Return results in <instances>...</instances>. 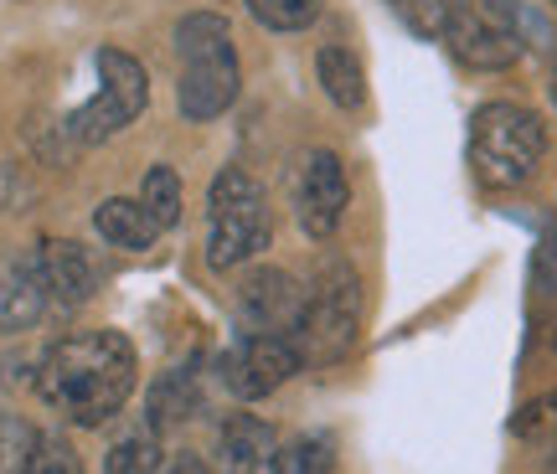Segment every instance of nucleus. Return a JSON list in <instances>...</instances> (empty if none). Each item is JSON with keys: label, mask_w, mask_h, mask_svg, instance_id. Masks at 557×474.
I'll return each mask as SVG.
<instances>
[{"label": "nucleus", "mask_w": 557, "mask_h": 474, "mask_svg": "<svg viewBox=\"0 0 557 474\" xmlns=\"http://www.w3.org/2000/svg\"><path fill=\"white\" fill-rule=\"evenodd\" d=\"M135 346L120 330H78L62 336L37 366L41 402L78 428H99L135 392Z\"/></svg>", "instance_id": "1"}, {"label": "nucleus", "mask_w": 557, "mask_h": 474, "mask_svg": "<svg viewBox=\"0 0 557 474\" xmlns=\"http://www.w3.org/2000/svg\"><path fill=\"white\" fill-rule=\"evenodd\" d=\"M176 62H181V83H176V103L181 118L191 124H212L233 109L238 99V47H233V26L218 11H191L176 21Z\"/></svg>", "instance_id": "2"}, {"label": "nucleus", "mask_w": 557, "mask_h": 474, "mask_svg": "<svg viewBox=\"0 0 557 474\" xmlns=\"http://www.w3.org/2000/svg\"><path fill=\"white\" fill-rule=\"evenodd\" d=\"M547 129L527 103L496 99L470 114V171L485 191H521L542 171Z\"/></svg>", "instance_id": "3"}, {"label": "nucleus", "mask_w": 557, "mask_h": 474, "mask_svg": "<svg viewBox=\"0 0 557 474\" xmlns=\"http://www.w3.org/2000/svg\"><path fill=\"white\" fill-rule=\"evenodd\" d=\"M274 237V212H269V191L259 180L227 165L212 180V197H207V263L227 274L248 258H259Z\"/></svg>", "instance_id": "4"}, {"label": "nucleus", "mask_w": 557, "mask_h": 474, "mask_svg": "<svg viewBox=\"0 0 557 474\" xmlns=\"http://www.w3.org/2000/svg\"><path fill=\"white\" fill-rule=\"evenodd\" d=\"M444 47L470 73H506V67H517V58L527 52L521 5L517 0H455L449 5V26H444Z\"/></svg>", "instance_id": "5"}, {"label": "nucleus", "mask_w": 557, "mask_h": 474, "mask_svg": "<svg viewBox=\"0 0 557 474\" xmlns=\"http://www.w3.org/2000/svg\"><path fill=\"white\" fill-rule=\"evenodd\" d=\"M361 330V274L346 258H331L320 269L315 289L305 295V320H299V351L305 361H341L357 346Z\"/></svg>", "instance_id": "6"}, {"label": "nucleus", "mask_w": 557, "mask_h": 474, "mask_svg": "<svg viewBox=\"0 0 557 474\" xmlns=\"http://www.w3.org/2000/svg\"><path fill=\"white\" fill-rule=\"evenodd\" d=\"M145 99H150L145 67H139L129 52H120V47H103L99 52V88H94V99L83 103L78 114L67 118V135L83 139V145L114 139L120 129H129V124L145 114Z\"/></svg>", "instance_id": "7"}, {"label": "nucleus", "mask_w": 557, "mask_h": 474, "mask_svg": "<svg viewBox=\"0 0 557 474\" xmlns=\"http://www.w3.org/2000/svg\"><path fill=\"white\" fill-rule=\"evenodd\" d=\"M289 201H295V217L305 227V237L325 242L336 233L346 207H351V180H346V165H341L336 150H305L299 155Z\"/></svg>", "instance_id": "8"}, {"label": "nucleus", "mask_w": 557, "mask_h": 474, "mask_svg": "<svg viewBox=\"0 0 557 474\" xmlns=\"http://www.w3.org/2000/svg\"><path fill=\"white\" fill-rule=\"evenodd\" d=\"M299 366H305V351H299L295 336H253V330H248V336H243L238 346L218 361L227 392L243 397V402L278 392Z\"/></svg>", "instance_id": "9"}, {"label": "nucleus", "mask_w": 557, "mask_h": 474, "mask_svg": "<svg viewBox=\"0 0 557 474\" xmlns=\"http://www.w3.org/2000/svg\"><path fill=\"white\" fill-rule=\"evenodd\" d=\"M238 315L253 336H295L305 320V289L284 269H253L238 284Z\"/></svg>", "instance_id": "10"}, {"label": "nucleus", "mask_w": 557, "mask_h": 474, "mask_svg": "<svg viewBox=\"0 0 557 474\" xmlns=\"http://www.w3.org/2000/svg\"><path fill=\"white\" fill-rule=\"evenodd\" d=\"M41 278H47V295L58 304H88L103 284V263L94 258V248H83L73 237H47L37 248Z\"/></svg>", "instance_id": "11"}, {"label": "nucleus", "mask_w": 557, "mask_h": 474, "mask_svg": "<svg viewBox=\"0 0 557 474\" xmlns=\"http://www.w3.org/2000/svg\"><path fill=\"white\" fill-rule=\"evenodd\" d=\"M47 278H41L37 253H11L0 258V330H32L47 310Z\"/></svg>", "instance_id": "12"}, {"label": "nucleus", "mask_w": 557, "mask_h": 474, "mask_svg": "<svg viewBox=\"0 0 557 474\" xmlns=\"http://www.w3.org/2000/svg\"><path fill=\"white\" fill-rule=\"evenodd\" d=\"M315 78H320V93L336 103V109H346V114H357L361 103H367V67H361V58L351 47H341V41H331V47L315 52Z\"/></svg>", "instance_id": "13"}, {"label": "nucleus", "mask_w": 557, "mask_h": 474, "mask_svg": "<svg viewBox=\"0 0 557 474\" xmlns=\"http://www.w3.org/2000/svg\"><path fill=\"white\" fill-rule=\"evenodd\" d=\"M94 227L109 248H124V253H145L150 242H156L160 222L145 212V201H129V197H109L94 212Z\"/></svg>", "instance_id": "14"}, {"label": "nucleus", "mask_w": 557, "mask_h": 474, "mask_svg": "<svg viewBox=\"0 0 557 474\" xmlns=\"http://www.w3.org/2000/svg\"><path fill=\"white\" fill-rule=\"evenodd\" d=\"M218 454H222V474H253L263 459L274 454V428L248 413H233L222 423Z\"/></svg>", "instance_id": "15"}, {"label": "nucleus", "mask_w": 557, "mask_h": 474, "mask_svg": "<svg viewBox=\"0 0 557 474\" xmlns=\"http://www.w3.org/2000/svg\"><path fill=\"white\" fill-rule=\"evenodd\" d=\"M103 470L109 474H156L160 470V428L156 423H139V428L114 438Z\"/></svg>", "instance_id": "16"}, {"label": "nucleus", "mask_w": 557, "mask_h": 474, "mask_svg": "<svg viewBox=\"0 0 557 474\" xmlns=\"http://www.w3.org/2000/svg\"><path fill=\"white\" fill-rule=\"evenodd\" d=\"M336 470V444L325 434H310V438H295L269 454V474H331Z\"/></svg>", "instance_id": "17"}, {"label": "nucleus", "mask_w": 557, "mask_h": 474, "mask_svg": "<svg viewBox=\"0 0 557 474\" xmlns=\"http://www.w3.org/2000/svg\"><path fill=\"white\" fill-rule=\"evenodd\" d=\"M139 201H145V212L160 222V233L176 227L181 222V176L171 165H150V171H145V186H139Z\"/></svg>", "instance_id": "18"}, {"label": "nucleus", "mask_w": 557, "mask_h": 474, "mask_svg": "<svg viewBox=\"0 0 557 474\" xmlns=\"http://www.w3.org/2000/svg\"><path fill=\"white\" fill-rule=\"evenodd\" d=\"M197 387H191V372H171L165 382H156V392H150V423L156 428H171L181 423L186 413H197Z\"/></svg>", "instance_id": "19"}, {"label": "nucleus", "mask_w": 557, "mask_h": 474, "mask_svg": "<svg viewBox=\"0 0 557 474\" xmlns=\"http://www.w3.org/2000/svg\"><path fill=\"white\" fill-rule=\"evenodd\" d=\"M21 474H83V459L62 434H37L26 444Z\"/></svg>", "instance_id": "20"}, {"label": "nucleus", "mask_w": 557, "mask_h": 474, "mask_svg": "<svg viewBox=\"0 0 557 474\" xmlns=\"http://www.w3.org/2000/svg\"><path fill=\"white\" fill-rule=\"evenodd\" d=\"M511 438H521V444H557V387L532 397V402H521L511 413Z\"/></svg>", "instance_id": "21"}, {"label": "nucleus", "mask_w": 557, "mask_h": 474, "mask_svg": "<svg viewBox=\"0 0 557 474\" xmlns=\"http://www.w3.org/2000/svg\"><path fill=\"white\" fill-rule=\"evenodd\" d=\"M449 5L455 0H387V11L423 41H438L444 37V26H449Z\"/></svg>", "instance_id": "22"}, {"label": "nucleus", "mask_w": 557, "mask_h": 474, "mask_svg": "<svg viewBox=\"0 0 557 474\" xmlns=\"http://www.w3.org/2000/svg\"><path fill=\"white\" fill-rule=\"evenodd\" d=\"M248 11L269 26V32H305L320 16V0H248Z\"/></svg>", "instance_id": "23"}, {"label": "nucleus", "mask_w": 557, "mask_h": 474, "mask_svg": "<svg viewBox=\"0 0 557 474\" xmlns=\"http://www.w3.org/2000/svg\"><path fill=\"white\" fill-rule=\"evenodd\" d=\"M532 289L542 299H557V227H542L537 253H532Z\"/></svg>", "instance_id": "24"}, {"label": "nucleus", "mask_w": 557, "mask_h": 474, "mask_svg": "<svg viewBox=\"0 0 557 474\" xmlns=\"http://www.w3.org/2000/svg\"><path fill=\"white\" fill-rule=\"evenodd\" d=\"M165 474H207V464H201L197 454H176L171 464H165Z\"/></svg>", "instance_id": "25"}, {"label": "nucleus", "mask_w": 557, "mask_h": 474, "mask_svg": "<svg viewBox=\"0 0 557 474\" xmlns=\"http://www.w3.org/2000/svg\"><path fill=\"white\" fill-rule=\"evenodd\" d=\"M547 346H553V351H557V320H553V325H547Z\"/></svg>", "instance_id": "26"}, {"label": "nucleus", "mask_w": 557, "mask_h": 474, "mask_svg": "<svg viewBox=\"0 0 557 474\" xmlns=\"http://www.w3.org/2000/svg\"><path fill=\"white\" fill-rule=\"evenodd\" d=\"M542 474H557V454H553V459H547V470H542Z\"/></svg>", "instance_id": "27"}, {"label": "nucleus", "mask_w": 557, "mask_h": 474, "mask_svg": "<svg viewBox=\"0 0 557 474\" xmlns=\"http://www.w3.org/2000/svg\"><path fill=\"white\" fill-rule=\"evenodd\" d=\"M553 103H557V67H553Z\"/></svg>", "instance_id": "28"}, {"label": "nucleus", "mask_w": 557, "mask_h": 474, "mask_svg": "<svg viewBox=\"0 0 557 474\" xmlns=\"http://www.w3.org/2000/svg\"><path fill=\"white\" fill-rule=\"evenodd\" d=\"M553 5H557V0H553Z\"/></svg>", "instance_id": "29"}]
</instances>
